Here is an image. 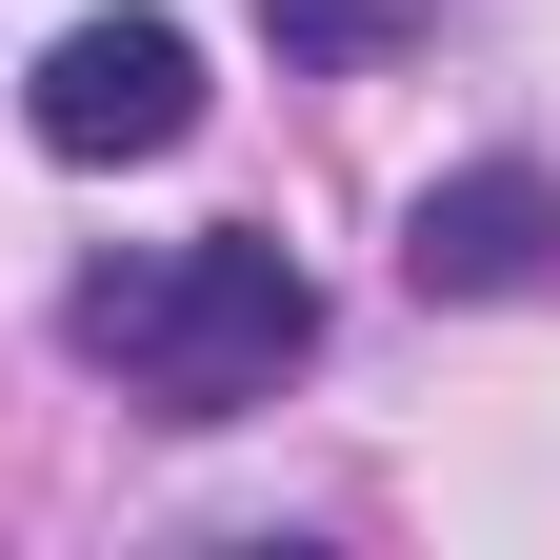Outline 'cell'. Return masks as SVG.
<instances>
[{
  "label": "cell",
  "instance_id": "1",
  "mask_svg": "<svg viewBox=\"0 0 560 560\" xmlns=\"http://www.w3.org/2000/svg\"><path fill=\"white\" fill-rule=\"evenodd\" d=\"M60 320H81V361H120L161 420H241V400H280V381L320 361V280L280 260L260 221L161 241V260H101Z\"/></svg>",
  "mask_w": 560,
  "mask_h": 560
},
{
  "label": "cell",
  "instance_id": "2",
  "mask_svg": "<svg viewBox=\"0 0 560 560\" xmlns=\"http://www.w3.org/2000/svg\"><path fill=\"white\" fill-rule=\"evenodd\" d=\"M40 140L60 161H180L200 140V40L180 21H60L40 40Z\"/></svg>",
  "mask_w": 560,
  "mask_h": 560
},
{
  "label": "cell",
  "instance_id": "3",
  "mask_svg": "<svg viewBox=\"0 0 560 560\" xmlns=\"http://www.w3.org/2000/svg\"><path fill=\"white\" fill-rule=\"evenodd\" d=\"M400 280H420V301H521V280H560V180H540V161H460V180H420Z\"/></svg>",
  "mask_w": 560,
  "mask_h": 560
},
{
  "label": "cell",
  "instance_id": "4",
  "mask_svg": "<svg viewBox=\"0 0 560 560\" xmlns=\"http://www.w3.org/2000/svg\"><path fill=\"white\" fill-rule=\"evenodd\" d=\"M260 21H280V60H381L400 0H260Z\"/></svg>",
  "mask_w": 560,
  "mask_h": 560
}]
</instances>
